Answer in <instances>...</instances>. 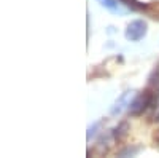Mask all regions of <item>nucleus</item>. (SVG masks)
Returning <instances> with one entry per match:
<instances>
[{
	"label": "nucleus",
	"mask_w": 159,
	"mask_h": 158,
	"mask_svg": "<svg viewBox=\"0 0 159 158\" xmlns=\"http://www.w3.org/2000/svg\"><path fill=\"white\" fill-rule=\"evenodd\" d=\"M153 99H154L153 93H150V91H143V93H140L134 101L129 104V113L134 115V117L143 113L153 104Z\"/></svg>",
	"instance_id": "f257e3e1"
},
{
	"label": "nucleus",
	"mask_w": 159,
	"mask_h": 158,
	"mask_svg": "<svg viewBox=\"0 0 159 158\" xmlns=\"http://www.w3.org/2000/svg\"><path fill=\"white\" fill-rule=\"evenodd\" d=\"M147 31H148L147 22L142 21V19H135V21H132L127 26L124 35H126V38L129 42H139V40H142V38L147 35Z\"/></svg>",
	"instance_id": "f03ea898"
},
{
	"label": "nucleus",
	"mask_w": 159,
	"mask_h": 158,
	"mask_svg": "<svg viewBox=\"0 0 159 158\" xmlns=\"http://www.w3.org/2000/svg\"><path fill=\"white\" fill-rule=\"evenodd\" d=\"M97 2L103 8H107L108 11L115 13V15H124L126 13V10L121 8V3H118V0H97Z\"/></svg>",
	"instance_id": "7ed1b4c3"
},
{
	"label": "nucleus",
	"mask_w": 159,
	"mask_h": 158,
	"mask_svg": "<svg viewBox=\"0 0 159 158\" xmlns=\"http://www.w3.org/2000/svg\"><path fill=\"white\" fill-rule=\"evenodd\" d=\"M130 96V91H126V93H123V96L119 98L115 104V107L111 109V115H118V113H121V110L124 109V104L127 102V98Z\"/></svg>",
	"instance_id": "20e7f679"
},
{
	"label": "nucleus",
	"mask_w": 159,
	"mask_h": 158,
	"mask_svg": "<svg viewBox=\"0 0 159 158\" xmlns=\"http://www.w3.org/2000/svg\"><path fill=\"white\" fill-rule=\"evenodd\" d=\"M126 134H127V123H119V125L113 129V137H115L116 141H121Z\"/></svg>",
	"instance_id": "39448f33"
},
{
	"label": "nucleus",
	"mask_w": 159,
	"mask_h": 158,
	"mask_svg": "<svg viewBox=\"0 0 159 158\" xmlns=\"http://www.w3.org/2000/svg\"><path fill=\"white\" fill-rule=\"evenodd\" d=\"M154 139H156V141H157V142H159V131H157V133H156V134H154Z\"/></svg>",
	"instance_id": "423d86ee"
},
{
	"label": "nucleus",
	"mask_w": 159,
	"mask_h": 158,
	"mask_svg": "<svg viewBox=\"0 0 159 158\" xmlns=\"http://www.w3.org/2000/svg\"><path fill=\"white\" fill-rule=\"evenodd\" d=\"M156 120H159V115H157V118H156Z\"/></svg>",
	"instance_id": "0eeeda50"
}]
</instances>
